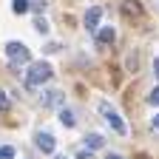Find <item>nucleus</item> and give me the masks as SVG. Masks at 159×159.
<instances>
[{"label": "nucleus", "mask_w": 159, "mask_h": 159, "mask_svg": "<svg viewBox=\"0 0 159 159\" xmlns=\"http://www.w3.org/2000/svg\"><path fill=\"white\" fill-rule=\"evenodd\" d=\"M108 159H122V156H116V153H111V156H108Z\"/></svg>", "instance_id": "obj_21"}, {"label": "nucleus", "mask_w": 159, "mask_h": 159, "mask_svg": "<svg viewBox=\"0 0 159 159\" xmlns=\"http://www.w3.org/2000/svg\"><path fill=\"white\" fill-rule=\"evenodd\" d=\"M99 114H102L105 116V122L116 131V134H125V122H122V119H119V114L108 105V102H99Z\"/></svg>", "instance_id": "obj_3"}, {"label": "nucleus", "mask_w": 159, "mask_h": 159, "mask_svg": "<svg viewBox=\"0 0 159 159\" xmlns=\"http://www.w3.org/2000/svg\"><path fill=\"white\" fill-rule=\"evenodd\" d=\"M11 156H14V148H11V145L0 148V159H11Z\"/></svg>", "instance_id": "obj_13"}, {"label": "nucleus", "mask_w": 159, "mask_h": 159, "mask_svg": "<svg viewBox=\"0 0 159 159\" xmlns=\"http://www.w3.org/2000/svg\"><path fill=\"white\" fill-rule=\"evenodd\" d=\"M6 54H9V60H11V68H17L20 63H29V57H31L23 43H9V46H6Z\"/></svg>", "instance_id": "obj_2"}, {"label": "nucleus", "mask_w": 159, "mask_h": 159, "mask_svg": "<svg viewBox=\"0 0 159 159\" xmlns=\"http://www.w3.org/2000/svg\"><path fill=\"white\" fill-rule=\"evenodd\" d=\"M11 9H14L17 14H26V11H29V0H14Z\"/></svg>", "instance_id": "obj_11"}, {"label": "nucleus", "mask_w": 159, "mask_h": 159, "mask_svg": "<svg viewBox=\"0 0 159 159\" xmlns=\"http://www.w3.org/2000/svg\"><path fill=\"white\" fill-rule=\"evenodd\" d=\"M46 80H51V66L48 63H34L26 74V85L29 88H37V85H43Z\"/></svg>", "instance_id": "obj_1"}, {"label": "nucleus", "mask_w": 159, "mask_h": 159, "mask_svg": "<svg viewBox=\"0 0 159 159\" xmlns=\"http://www.w3.org/2000/svg\"><path fill=\"white\" fill-rule=\"evenodd\" d=\"M60 122H63V125H68V128H71V125L77 122V119H74V114H71L68 108H63V111H60Z\"/></svg>", "instance_id": "obj_9"}, {"label": "nucleus", "mask_w": 159, "mask_h": 159, "mask_svg": "<svg viewBox=\"0 0 159 159\" xmlns=\"http://www.w3.org/2000/svg\"><path fill=\"white\" fill-rule=\"evenodd\" d=\"M85 145H88V148H102V136H99V134L85 136Z\"/></svg>", "instance_id": "obj_10"}, {"label": "nucleus", "mask_w": 159, "mask_h": 159, "mask_svg": "<svg viewBox=\"0 0 159 159\" xmlns=\"http://www.w3.org/2000/svg\"><path fill=\"white\" fill-rule=\"evenodd\" d=\"M34 29H37L40 34H48V23H46V17H37V20H34Z\"/></svg>", "instance_id": "obj_12"}, {"label": "nucleus", "mask_w": 159, "mask_h": 159, "mask_svg": "<svg viewBox=\"0 0 159 159\" xmlns=\"http://www.w3.org/2000/svg\"><path fill=\"white\" fill-rule=\"evenodd\" d=\"M122 14H125V20H139V17H142L139 0H125V3H122Z\"/></svg>", "instance_id": "obj_4"}, {"label": "nucleus", "mask_w": 159, "mask_h": 159, "mask_svg": "<svg viewBox=\"0 0 159 159\" xmlns=\"http://www.w3.org/2000/svg\"><path fill=\"white\" fill-rule=\"evenodd\" d=\"M153 71H156V77H159V60H153Z\"/></svg>", "instance_id": "obj_19"}, {"label": "nucleus", "mask_w": 159, "mask_h": 159, "mask_svg": "<svg viewBox=\"0 0 159 159\" xmlns=\"http://www.w3.org/2000/svg\"><path fill=\"white\" fill-rule=\"evenodd\" d=\"M46 51H48V54H54V51H60V46H57V43H48V46H46Z\"/></svg>", "instance_id": "obj_16"}, {"label": "nucleus", "mask_w": 159, "mask_h": 159, "mask_svg": "<svg viewBox=\"0 0 159 159\" xmlns=\"http://www.w3.org/2000/svg\"><path fill=\"white\" fill-rule=\"evenodd\" d=\"M54 159H66V156H54Z\"/></svg>", "instance_id": "obj_22"}, {"label": "nucleus", "mask_w": 159, "mask_h": 159, "mask_svg": "<svg viewBox=\"0 0 159 159\" xmlns=\"http://www.w3.org/2000/svg\"><path fill=\"white\" fill-rule=\"evenodd\" d=\"M43 105H48V108H54V105H63V94H60V91H46V97H43Z\"/></svg>", "instance_id": "obj_7"}, {"label": "nucleus", "mask_w": 159, "mask_h": 159, "mask_svg": "<svg viewBox=\"0 0 159 159\" xmlns=\"http://www.w3.org/2000/svg\"><path fill=\"white\" fill-rule=\"evenodd\" d=\"M99 17H102V9H99V6L88 9V14H85V29L88 31H97L99 29Z\"/></svg>", "instance_id": "obj_5"}, {"label": "nucleus", "mask_w": 159, "mask_h": 159, "mask_svg": "<svg viewBox=\"0 0 159 159\" xmlns=\"http://www.w3.org/2000/svg\"><path fill=\"white\" fill-rule=\"evenodd\" d=\"M148 99H151V105H159V88H153V91H151V97H148Z\"/></svg>", "instance_id": "obj_15"}, {"label": "nucleus", "mask_w": 159, "mask_h": 159, "mask_svg": "<svg viewBox=\"0 0 159 159\" xmlns=\"http://www.w3.org/2000/svg\"><path fill=\"white\" fill-rule=\"evenodd\" d=\"M0 111H9V97L0 91Z\"/></svg>", "instance_id": "obj_14"}, {"label": "nucleus", "mask_w": 159, "mask_h": 159, "mask_svg": "<svg viewBox=\"0 0 159 159\" xmlns=\"http://www.w3.org/2000/svg\"><path fill=\"white\" fill-rule=\"evenodd\" d=\"M80 159H91V151H80Z\"/></svg>", "instance_id": "obj_17"}, {"label": "nucleus", "mask_w": 159, "mask_h": 159, "mask_svg": "<svg viewBox=\"0 0 159 159\" xmlns=\"http://www.w3.org/2000/svg\"><path fill=\"white\" fill-rule=\"evenodd\" d=\"M153 128H156V131H159V114H156V116H153Z\"/></svg>", "instance_id": "obj_18"}, {"label": "nucleus", "mask_w": 159, "mask_h": 159, "mask_svg": "<svg viewBox=\"0 0 159 159\" xmlns=\"http://www.w3.org/2000/svg\"><path fill=\"white\" fill-rule=\"evenodd\" d=\"M37 145L43 153H54V136L51 134H37Z\"/></svg>", "instance_id": "obj_6"}, {"label": "nucleus", "mask_w": 159, "mask_h": 159, "mask_svg": "<svg viewBox=\"0 0 159 159\" xmlns=\"http://www.w3.org/2000/svg\"><path fill=\"white\" fill-rule=\"evenodd\" d=\"M97 40H99L102 46H105V43H114V40H116V31H114V29H102V31L97 34Z\"/></svg>", "instance_id": "obj_8"}, {"label": "nucleus", "mask_w": 159, "mask_h": 159, "mask_svg": "<svg viewBox=\"0 0 159 159\" xmlns=\"http://www.w3.org/2000/svg\"><path fill=\"white\" fill-rule=\"evenodd\" d=\"M136 159H151V156H145V153H139V156H136Z\"/></svg>", "instance_id": "obj_20"}]
</instances>
